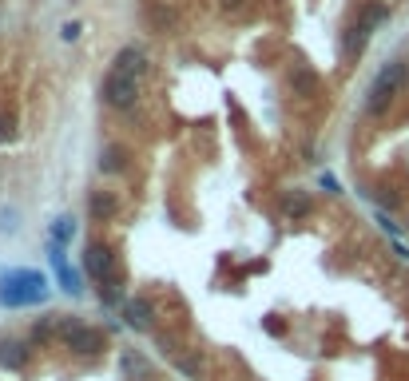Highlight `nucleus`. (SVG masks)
<instances>
[{"label": "nucleus", "instance_id": "nucleus-1", "mask_svg": "<svg viewBox=\"0 0 409 381\" xmlns=\"http://www.w3.org/2000/svg\"><path fill=\"white\" fill-rule=\"evenodd\" d=\"M48 278L40 271H9L0 274V306H44Z\"/></svg>", "mask_w": 409, "mask_h": 381}, {"label": "nucleus", "instance_id": "nucleus-2", "mask_svg": "<svg viewBox=\"0 0 409 381\" xmlns=\"http://www.w3.org/2000/svg\"><path fill=\"white\" fill-rule=\"evenodd\" d=\"M405 80H409L405 60H389L386 68L378 72V80L369 84V100H366V111H369V115H381V111L389 108V100H393V96L405 88Z\"/></svg>", "mask_w": 409, "mask_h": 381}, {"label": "nucleus", "instance_id": "nucleus-3", "mask_svg": "<svg viewBox=\"0 0 409 381\" xmlns=\"http://www.w3.org/2000/svg\"><path fill=\"white\" fill-rule=\"evenodd\" d=\"M60 338L72 353H84V358H96L108 346V338L96 326H84V322H60Z\"/></svg>", "mask_w": 409, "mask_h": 381}, {"label": "nucleus", "instance_id": "nucleus-4", "mask_svg": "<svg viewBox=\"0 0 409 381\" xmlns=\"http://www.w3.org/2000/svg\"><path fill=\"white\" fill-rule=\"evenodd\" d=\"M135 100H140V80H131L123 72H108V80H103V103L116 111H128V108H135Z\"/></svg>", "mask_w": 409, "mask_h": 381}, {"label": "nucleus", "instance_id": "nucleus-5", "mask_svg": "<svg viewBox=\"0 0 409 381\" xmlns=\"http://www.w3.org/2000/svg\"><path fill=\"white\" fill-rule=\"evenodd\" d=\"M84 271L91 274L96 282H103V278H116V254H111V246H100V242H91L88 246V254H84Z\"/></svg>", "mask_w": 409, "mask_h": 381}, {"label": "nucleus", "instance_id": "nucleus-6", "mask_svg": "<svg viewBox=\"0 0 409 381\" xmlns=\"http://www.w3.org/2000/svg\"><path fill=\"white\" fill-rule=\"evenodd\" d=\"M48 258H52V271H56V278H60V290H64V294H80V290H84L80 271H72V266H68V258H64V246L48 242Z\"/></svg>", "mask_w": 409, "mask_h": 381}, {"label": "nucleus", "instance_id": "nucleus-7", "mask_svg": "<svg viewBox=\"0 0 409 381\" xmlns=\"http://www.w3.org/2000/svg\"><path fill=\"white\" fill-rule=\"evenodd\" d=\"M111 72H123L131 80H143V72H147V52L128 44V48L116 52V60H111Z\"/></svg>", "mask_w": 409, "mask_h": 381}, {"label": "nucleus", "instance_id": "nucleus-8", "mask_svg": "<svg viewBox=\"0 0 409 381\" xmlns=\"http://www.w3.org/2000/svg\"><path fill=\"white\" fill-rule=\"evenodd\" d=\"M28 358H32V350L24 346V341L0 338V365H4V370H24V365H28Z\"/></svg>", "mask_w": 409, "mask_h": 381}, {"label": "nucleus", "instance_id": "nucleus-9", "mask_svg": "<svg viewBox=\"0 0 409 381\" xmlns=\"http://www.w3.org/2000/svg\"><path fill=\"white\" fill-rule=\"evenodd\" d=\"M123 322H128L131 330H151L155 326V310L143 298H131V302H123Z\"/></svg>", "mask_w": 409, "mask_h": 381}, {"label": "nucleus", "instance_id": "nucleus-10", "mask_svg": "<svg viewBox=\"0 0 409 381\" xmlns=\"http://www.w3.org/2000/svg\"><path fill=\"white\" fill-rule=\"evenodd\" d=\"M310 207H314V203H310L306 190H286V195H282V215H286V219H306Z\"/></svg>", "mask_w": 409, "mask_h": 381}, {"label": "nucleus", "instance_id": "nucleus-11", "mask_svg": "<svg viewBox=\"0 0 409 381\" xmlns=\"http://www.w3.org/2000/svg\"><path fill=\"white\" fill-rule=\"evenodd\" d=\"M120 211V203H116V195H111V190H96V195H91V219H111V215Z\"/></svg>", "mask_w": 409, "mask_h": 381}, {"label": "nucleus", "instance_id": "nucleus-12", "mask_svg": "<svg viewBox=\"0 0 409 381\" xmlns=\"http://www.w3.org/2000/svg\"><path fill=\"white\" fill-rule=\"evenodd\" d=\"M369 32H374V28H369L366 21L354 24V28L346 32V44H342V48H346V56H362V48L369 44Z\"/></svg>", "mask_w": 409, "mask_h": 381}, {"label": "nucleus", "instance_id": "nucleus-13", "mask_svg": "<svg viewBox=\"0 0 409 381\" xmlns=\"http://www.w3.org/2000/svg\"><path fill=\"white\" fill-rule=\"evenodd\" d=\"M72 239H76V219H72V215H60V219L52 222V239H48V242H56V246H68Z\"/></svg>", "mask_w": 409, "mask_h": 381}, {"label": "nucleus", "instance_id": "nucleus-14", "mask_svg": "<svg viewBox=\"0 0 409 381\" xmlns=\"http://www.w3.org/2000/svg\"><path fill=\"white\" fill-rule=\"evenodd\" d=\"M100 171H108V175H116V171H123V151L120 147H108L100 155Z\"/></svg>", "mask_w": 409, "mask_h": 381}, {"label": "nucleus", "instance_id": "nucleus-15", "mask_svg": "<svg viewBox=\"0 0 409 381\" xmlns=\"http://www.w3.org/2000/svg\"><path fill=\"white\" fill-rule=\"evenodd\" d=\"M52 330H56V318L36 322V326H32V341H48V338H52Z\"/></svg>", "mask_w": 409, "mask_h": 381}, {"label": "nucleus", "instance_id": "nucleus-16", "mask_svg": "<svg viewBox=\"0 0 409 381\" xmlns=\"http://www.w3.org/2000/svg\"><path fill=\"white\" fill-rule=\"evenodd\" d=\"M294 84H298L302 91H314V84H318V80H314V72H294Z\"/></svg>", "mask_w": 409, "mask_h": 381}, {"label": "nucleus", "instance_id": "nucleus-17", "mask_svg": "<svg viewBox=\"0 0 409 381\" xmlns=\"http://www.w3.org/2000/svg\"><path fill=\"white\" fill-rule=\"evenodd\" d=\"M21 222H16V211H0V231H16Z\"/></svg>", "mask_w": 409, "mask_h": 381}, {"label": "nucleus", "instance_id": "nucleus-18", "mask_svg": "<svg viewBox=\"0 0 409 381\" xmlns=\"http://www.w3.org/2000/svg\"><path fill=\"white\" fill-rule=\"evenodd\" d=\"M60 36H64V40H80V24H76V21H68V24H64V28H60Z\"/></svg>", "mask_w": 409, "mask_h": 381}, {"label": "nucleus", "instance_id": "nucleus-19", "mask_svg": "<svg viewBox=\"0 0 409 381\" xmlns=\"http://www.w3.org/2000/svg\"><path fill=\"white\" fill-rule=\"evenodd\" d=\"M322 190H330V195H342V187H338V179H334V175H322Z\"/></svg>", "mask_w": 409, "mask_h": 381}, {"label": "nucleus", "instance_id": "nucleus-20", "mask_svg": "<svg viewBox=\"0 0 409 381\" xmlns=\"http://www.w3.org/2000/svg\"><path fill=\"white\" fill-rule=\"evenodd\" d=\"M378 222H381V231H386L389 239H398V234H401L398 227H393V222H389V215H378Z\"/></svg>", "mask_w": 409, "mask_h": 381}, {"label": "nucleus", "instance_id": "nucleus-21", "mask_svg": "<svg viewBox=\"0 0 409 381\" xmlns=\"http://www.w3.org/2000/svg\"><path fill=\"white\" fill-rule=\"evenodd\" d=\"M242 0H223V8H239Z\"/></svg>", "mask_w": 409, "mask_h": 381}, {"label": "nucleus", "instance_id": "nucleus-22", "mask_svg": "<svg viewBox=\"0 0 409 381\" xmlns=\"http://www.w3.org/2000/svg\"><path fill=\"white\" fill-rule=\"evenodd\" d=\"M398 254H401V258L409 262V246H401V242H398Z\"/></svg>", "mask_w": 409, "mask_h": 381}]
</instances>
